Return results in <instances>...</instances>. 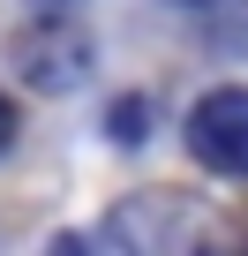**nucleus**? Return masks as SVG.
I'll return each instance as SVG.
<instances>
[{
    "mask_svg": "<svg viewBox=\"0 0 248 256\" xmlns=\"http://www.w3.org/2000/svg\"><path fill=\"white\" fill-rule=\"evenodd\" d=\"M188 158L203 174L248 181V83H226V90L196 98V113H188Z\"/></svg>",
    "mask_w": 248,
    "mask_h": 256,
    "instance_id": "nucleus-1",
    "label": "nucleus"
},
{
    "mask_svg": "<svg viewBox=\"0 0 248 256\" xmlns=\"http://www.w3.org/2000/svg\"><path fill=\"white\" fill-rule=\"evenodd\" d=\"M105 128H113L120 144H136L143 128H151V113H143V106H113V120H105Z\"/></svg>",
    "mask_w": 248,
    "mask_h": 256,
    "instance_id": "nucleus-2",
    "label": "nucleus"
},
{
    "mask_svg": "<svg viewBox=\"0 0 248 256\" xmlns=\"http://www.w3.org/2000/svg\"><path fill=\"white\" fill-rule=\"evenodd\" d=\"M45 256H90V241H83V234H60V241H53Z\"/></svg>",
    "mask_w": 248,
    "mask_h": 256,
    "instance_id": "nucleus-3",
    "label": "nucleus"
},
{
    "mask_svg": "<svg viewBox=\"0 0 248 256\" xmlns=\"http://www.w3.org/2000/svg\"><path fill=\"white\" fill-rule=\"evenodd\" d=\"M8 144H15V106L0 98V151H8Z\"/></svg>",
    "mask_w": 248,
    "mask_h": 256,
    "instance_id": "nucleus-4",
    "label": "nucleus"
},
{
    "mask_svg": "<svg viewBox=\"0 0 248 256\" xmlns=\"http://www.w3.org/2000/svg\"><path fill=\"white\" fill-rule=\"evenodd\" d=\"M45 8H60V0H45Z\"/></svg>",
    "mask_w": 248,
    "mask_h": 256,
    "instance_id": "nucleus-5",
    "label": "nucleus"
},
{
    "mask_svg": "<svg viewBox=\"0 0 248 256\" xmlns=\"http://www.w3.org/2000/svg\"><path fill=\"white\" fill-rule=\"evenodd\" d=\"M241 256H248V241H241Z\"/></svg>",
    "mask_w": 248,
    "mask_h": 256,
    "instance_id": "nucleus-6",
    "label": "nucleus"
}]
</instances>
